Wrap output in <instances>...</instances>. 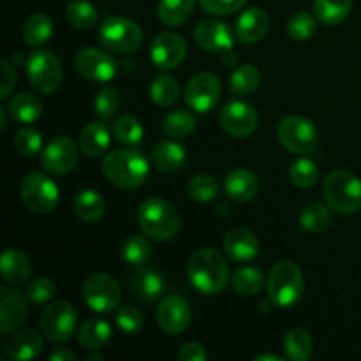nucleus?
Masks as SVG:
<instances>
[{
	"label": "nucleus",
	"instance_id": "obj_28",
	"mask_svg": "<svg viewBox=\"0 0 361 361\" xmlns=\"http://www.w3.org/2000/svg\"><path fill=\"white\" fill-rule=\"evenodd\" d=\"M42 111H44V108H42L41 99L34 94H27V92L14 95L7 102V113L16 122L25 123V126L37 122L42 116Z\"/></svg>",
	"mask_w": 361,
	"mask_h": 361
},
{
	"label": "nucleus",
	"instance_id": "obj_1",
	"mask_svg": "<svg viewBox=\"0 0 361 361\" xmlns=\"http://www.w3.org/2000/svg\"><path fill=\"white\" fill-rule=\"evenodd\" d=\"M187 275L196 291L210 296L224 291L229 281V268L224 256L217 249L203 247L189 259Z\"/></svg>",
	"mask_w": 361,
	"mask_h": 361
},
{
	"label": "nucleus",
	"instance_id": "obj_32",
	"mask_svg": "<svg viewBox=\"0 0 361 361\" xmlns=\"http://www.w3.org/2000/svg\"><path fill=\"white\" fill-rule=\"evenodd\" d=\"M196 0H161L157 7L159 20L168 27H180L192 14Z\"/></svg>",
	"mask_w": 361,
	"mask_h": 361
},
{
	"label": "nucleus",
	"instance_id": "obj_34",
	"mask_svg": "<svg viewBox=\"0 0 361 361\" xmlns=\"http://www.w3.org/2000/svg\"><path fill=\"white\" fill-rule=\"evenodd\" d=\"M282 345H284L288 358L293 361H307L312 356L314 351L312 337L305 330H302V328L289 330L286 334L284 341H282Z\"/></svg>",
	"mask_w": 361,
	"mask_h": 361
},
{
	"label": "nucleus",
	"instance_id": "obj_10",
	"mask_svg": "<svg viewBox=\"0 0 361 361\" xmlns=\"http://www.w3.org/2000/svg\"><path fill=\"white\" fill-rule=\"evenodd\" d=\"M21 200L30 212L46 215L59 204V187L44 173H30L21 183Z\"/></svg>",
	"mask_w": 361,
	"mask_h": 361
},
{
	"label": "nucleus",
	"instance_id": "obj_24",
	"mask_svg": "<svg viewBox=\"0 0 361 361\" xmlns=\"http://www.w3.org/2000/svg\"><path fill=\"white\" fill-rule=\"evenodd\" d=\"M259 189V182H257V176L254 175L249 169H233L228 176H226L224 182V190L226 196L229 200L236 201V203H247V201L254 200Z\"/></svg>",
	"mask_w": 361,
	"mask_h": 361
},
{
	"label": "nucleus",
	"instance_id": "obj_49",
	"mask_svg": "<svg viewBox=\"0 0 361 361\" xmlns=\"http://www.w3.org/2000/svg\"><path fill=\"white\" fill-rule=\"evenodd\" d=\"M14 147L25 157H34L42 148V136L34 127H25L20 129L14 136Z\"/></svg>",
	"mask_w": 361,
	"mask_h": 361
},
{
	"label": "nucleus",
	"instance_id": "obj_36",
	"mask_svg": "<svg viewBox=\"0 0 361 361\" xmlns=\"http://www.w3.org/2000/svg\"><path fill=\"white\" fill-rule=\"evenodd\" d=\"M261 74L257 71L256 66L252 63H243V66L236 67L235 73L229 78V88L235 95H250L252 92H256V88L259 87Z\"/></svg>",
	"mask_w": 361,
	"mask_h": 361
},
{
	"label": "nucleus",
	"instance_id": "obj_13",
	"mask_svg": "<svg viewBox=\"0 0 361 361\" xmlns=\"http://www.w3.org/2000/svg\"><path fill=\"white\" fill-rule=\"evenodd\" d=\"M78 147L69 136H59L49 141L41 154V166L49 175L62 176L73 171L78 164Z\"/></svg>",
	"mask_w": 361,
	"mask_h": 361
},
{
	"label": "nucleus",
	"instance_id": "obj_15",
	"mask_svg": "<svg viewBox=\"0 0 361 361\" xmlns=\"http://www.w3.org/2000/svg\"><path fill=\"white\" fill-rule=\"evenodd\" d=\"M187 56V42L176 32H162L154 39L150 59L159 69L171 71L182 66Z\"/></svg>",
	"mask_w": 361,
	"mask_h": 361
},
{
	"label": "nucleus",
	"instance_id": "obj_27",
	"mask_svg": "<svg viewBox=\"0 0 361 361\" xmlns=\"http://www.w3.org/2000/svg\"><path fill=\"white\" fill-rule=\"evenodd\" d=\"M0 270H2V279L7 284H23L32 274L30 259L21 250L7 249L0 259Z\"/></svg>",
	"mask_w": 361,
	"mask_h": 361
},
{
	"label": "nucleus",
	"instance_id": "obj_25",
	"mask_svg": "<svg viewBox=\"0 0 361 361\" xmlns=\"http://www.w3.org/2000/svg\"><path fill=\"white\" fill-rule=\"evenodd\" d=\"M185 148L176 141H161L152 148V164L162 173H176L185 166Z\"/></svg>",
	"mask_w": 361,
	"mask_h": 361
},
{
	"label": "nucleus",
	"instance_id": "obj_19",
	"mask_svg": "<svg viewBox=\"0 0 361 361\" xmlns=\"http://www.w3.org/2000/svg\"><path fill=\"white\" fill-rule=\"evenodd\" d=\"M127 286H129L130 295L143 303L157 302L166 291V281L161 271L147 268L145 264L137 267V270L129 275Z\"/></svg>",
	"mask_w": 361,
	"mask_h": 361
},
{
	"label": "nucleus",
	"instance_id": "obj_39",
	"mask_svg": "<svg viewBox=\"0 0 361 361\" xmlns=\"http://www.w3.org/2000/svg\"><path fill=\"white\" fill-rule=\"evenodd\" d=\"M150 97L161 108H169L175 104L180 97V85L169 74H162V76L155 78V81L150 87Z\"/></svg>",
	"mask_w": 361,
	"mask_h": 361
},
{
	"label": "nucleus",
	"instance_id": "obj_43",
	"mask_svg": "<svg viewBox=\"0 0 361 361\" xmlns=\"http://www.w3.org/2000/svg\"><path fill=\"white\" fill-rule=\"evenodd\" d=\"M289 178H291L293 185L300 187V189H309V187L316 185L319 180V168L310 159H296L289 168Z\"/></svg>",
	"mask_w": 361,
	"mask_h": 361
},
{
	"label": "nucleus",
	"instance_id": "obj_23",
	"mask_svg": "<svg viewBox=\"0 0 361 361\" xmlns=\"http://www.w3.org/2000/svg\"><path fill=\"white\" fill-rule=\"evenodd\" d=\"M42 348H44V344H42L41 334H37L34 328H25V330L16 331L7 341L4 353L13 361H27L37 358Z\"/></svg>",
	"mask_w": 361,
	"mask_h": 361
},
{
	"label": "nucleus",
	"instance_id": "obj_9",
	"mask_svg": "<svg viewBox=\"0 0 361 361\" xmlns=\"http://www.w3.org/2000/svg\"><path fill=\"white\" fill-rule=\"evenodd\" d=\"M83 300L99 314H111L122 303V288L108 274H94L85 281Z\"/></svg>",
	"mask_w": 361,
	"mask_h": 361
},
{
	"label": "nucleus",
	"instance_id": "obj_38",
	"mask_svg": "<svg viewBox=\"0 0 361 361\" xmlns=\"http://www.w3.org/2000/svg\"><path fill=\"white\" fill-rule=\"evenodd\" d=\"M152 252H154V247H152V242L148 240V236H130L122 247V259L126 261L130 267H143L145 263H148V259L152 257Z\"/></svg>",
	"mask_w": 361,
	"mask_h": 361
},
{
	"label": "nucleus",
	"instance_id": "obj_56",
	"mask_svg": "<svg viewBox=\"0 0 361 361\" xmlns=\"http://www.w3.org/2000/svg\"><path fill=\"white\" fill-rule=\"evenodd\" d=\"M87 361H102V356H101V355H92V356H87Z\"/></svg>",
	"mask_w": 361,
	"mask_h": 361
},
{
	"label": "nucleus",
	"instance_id": "obj_45",
	"mask_svg": "<svg viewBox=\"0 0 361 361\" xmlns=\"http://www.w3.org/2000/svg\"><path fill=\"white\" fill-rule=\"evenodd\" d=\"M187 192L194 201L200 203H208L215 200L219 194V182L210 175H197L187 185Z\"/></svg>",
	"mask_w": 361,
	"mask_h": 361
},
{
	"label": "nucleus",
	"instance_id": "obj_47",
	"mask_svg": "<svg viewBox=\"0 0 361 361\" xmlns=\"http://www.w3.org/2000/svg\"><path fill=\"white\" fill-rule=\"evenodd\" d=\"M56 293V286L51 279L48 277H37L34 281L28 282L25 295H27L28 302L34 305H44V303L51 302V298Z\"/></svg>",
	"mask_w": 361,
	"mask_h": 361
},
{
	"label": "nucleus",
	"instance_id": "obj_54",
	"mask_svg": "<svg viewBox=\"0 0 361 361\" xmlns=\"http://www.w3.org/2000/svg\"><path fill=\"white\" fill-rule=\"evenodd\" d=\"M254 360L256 361H282L281 356H277V355H259V356H256Z\"/></svg>",
	"mask_w": 361,
	"mask_h": 361
},
{
	"label": "nucleus",
	"instance_id": "obj_48",
	"mask_svg": "<svg viewBox=\"0 0 361 361\" xmlns=\"http://www.w3.org/2000/svg\"><path fill=\"white\" fill-rule=\"evenodd\" d=\"M115 323L120 331H123L126 335H134L143 328L145 317L137 307L123 305L118 307V310H116Z\"/></svg>",
	"mask_w": 361,
	"mask_h": 361
},
{
	"label": "nucleus",
	"instance_id": "obj_2",
	"mask_svg": "<svg viewBox=\"0 0 361 361\" xmlns=\"http://www.w3.org/2000/svg\"><path fill=\"white\" fill-rule=\"evenodd\" d=\"M106 178L123 190H134L145 183L150 173V162L137 150H111L102 161Z\"/></svg>",
	"mask_w": 361,
	"mask_h": 361
},
{
	"label": "nucleus",
	"instance_id": "obj_37",
	"mask_svg": "<svg viewBox=\"0 0 361 361\" xmlns=\"http://www.w3.org/2000/svg\"><path fill=\"white\" fill-rule=\"evenodd\" d=\"M231 286L238 295L254 296L264 288L263 271L254 267H243L233 274Z\"/></svg>",
	"mask_w": 361,
	"mask_h": 361
},
{
	"label": "nucleus",
	"instance_id": "obj_3",
	"mask_svg": "<svg viewBox=\"0 0 361 361\" xmlns=\"http://www.w3.org/2000/svg\"><path fill=\"white\" fill-rule=\"evenodd\" d=\"M137 221L145 235L155 242H168L180 231V215L162 197H148L140 204Z\"/></svg>",
	"mask_w": 361,
	"mask_h": 361
},
{
	"label": "nucleus",
	"instance_id": "obj_53",
	"mask_svg": "<svg viewBox=\"0 0 361 361\" xmlns=\"http://www.w3.org/2000/svg\"><path fill=\"white\" fill-rule=\"evenodd\" d=\"M78 356L66 348H59L51 353L49 361H76Z\"/></svg>",
	"mask_w": 361,
	"mask_h": 361
},
{
	"label": "nucleus",
	"instance_id": "obj_42",
	"mask_svg": "<svg viewBox=\"0 0 361 361\" xmlns=\"http://www.w3.org/2000/svg\"><path fill=\"white\" fill-rule=\"evenodd\" d=\"M196 116L190 115L187 111H173L169 115L164 116V122H162V129L168 136L176 137H187L196 130Z\"/></svg>",
	"mask_w": 361,
	"mask_h": 361
},
{
	"label": "nucleus",
	"instance_id": "obj_46",
	"mask_svg": "<svg viewBox=\"0 0 361 361\" xmlns=\"http://www.w3.org/2000/svg\"><path fill=\"white\" fill-rule=\"evenodd\" d=\"M317 30L316 18L309 13H296L288 21V34L295 41H309Z\"/></svg>",
	"mask_w": 361,
	"mask_h": 361
},
{
	"label": "nucleus",
	"instance_id": "obj_20",
	"mask_svg": "<svg viewBox=\"0 0 361 361\" xmlns=\"http://www.w3.org/2000/svg\"><path fill=\"white\" fill-rule=\"evenodd\" d=\"M28 314V298L13 288L0 289V331L11 334L25 323Z\"/></svg>",
	"mask_w": 361,
	"mask_h": 361
},
{
	"label": "nucleus",
	"instance_id": "obj_40",
	"mask_svg": "<svg viewBox=\"0 0 361 361\" xmlns=\"http://www.w3.org/2000/svg\"><path fill=\"white\" fill-rule=\"evenodd\" d=\"M66 18L73 27L88 30L97 25L99 14L97 9L87 0H73L66 9Z\"/></svg>",
	"mask_w": 361,
	"mask_h": 361
},
{
	"label": "nucleus",
	"instance_id": "obj_17",
	"mask_svg": "<svg viewBox=\"0 0 361 361\" xmlns=\"http://www.w3.org/2000/svg\"><path fill=\"white\" fill-rule=\"evenodd\" d=\"M235 37L231 27L219 20H203L194 28V41L208 53H228L235 46Z\"/></svg>",
	"mask_w": 361,
	"mask_h": 361
},
{
	"label": "nucleus",
	"instance_id": "obj_7",
	"mask_svg": "<svg viewBox=\"0 0 361 361\" xmlns=\"http://www.w3.org/2000/svg\"><path fill=\"white\" fill-rule=\"evenodd\" d=\"M25 73L28 81L39 94H53L62 83V63L55 53L48 49H35L28 55L25 63Z\"/></svg>",
	"mask_w": 361,
	"mask_h": 361
},
{
	"label": "nucleus",
	"instance_id": "obj_35",
	"mask_svg": "<svg viewBox=\"0 0 361 361\" xmlns=\"http://www.w3.org/2000/svg\"><path fill=\"white\" fill-rule=\"evenodd\" d=\"M143 126L133 115H122L113 122V136L120 145L136 148L143 141Z\"/></svg>",
	"mask_w": 361,
	"mask_h": 361
},
{
	"label": "nucleus",
	"instance_id": "obj_31",
	"mask_svg": "<svg viewBox=\"0 0 361 361\" xmlns=\"http://www.w3.org/2000/svg\"><path fill=\"white\" fill-rule=\"evenodd\" d=\"M53 21L48 14H34L23 25V41L32 48L46 44L53 35Z\"/></svg>",
	"mask_w": 361,
	"mask_h": 361
},
{
	"label": "nucleus",
	"instance_id": "obj_50",
	"mask_svg": "<svg viewBox=\"0 0 361 361\" xmlns=\"http://www.w3.org/2000/svg\"><path fill=\"white\" fill-rule=\"evenodd\" d=\"M197 2L203 7L204 13L214 14V16H228L242 9L247 0H197Z\"/></svg>",
	"mask_w": 361,
	"mask_h": 361
},
{
	"label": "nucleus",
	"instance_id": "obj_44",
	"mask_svg": "<svg viewBox=\"0 0 361 361\" xmlns=\"http://www.w3.org/2000/svg\"><path fill=\"white\" fill-rule=\"evenodd\" d=\"M94 108H95V115H97L99 118L104 120V122L111 120L120 108L118 88L111 87V85L102 88V90L97 94V97H95Z\"/></svg>",
	"mask_w": 361,
	"mask_h": 361
},
{
	"label": "nucleus",
	"instance_id": "obj_4",
	"mask_svg": "<svg viewBox=\"0 0 361 361\" xmlns=\"http://www.w3.org/2000/svg\"><path fill=\"white\" fill-rule=\"evenodd\" d=\"M305 291L302 270L291 261H281L268 274L267 295L271 305L289 309L296 305Z\"/></svg>",
	"mask_w": 361,
	"mask_h": 361
},
{
	"label": "nucleus",
	"instance_id": "obj_51",
	"mask_svg": "<svg viewBox=\"0 0 361 361\" xmlns=\"http://www.w3.org/2000/svg\"><path fill=\"white\" fill-rule=\"evenodd\" d=\"M178 360L180 361H204L208 360L207 349L203 348L197 342H189V344H183L178 351Z\"/></svg>",
	"mask_w": 361,
	"mask_h": 361
},
{
	"label": "nucleus",
	"instance_id": "obj_5",
	"mask_svg": "<svg viewBox=\"0 0 361 361\" xmlns=\"http://www.w3.org/2000/svg\"><path fill=\"white\" fill-rule=\"evenodd\" d=\"M324 201L334 212L351 215L361 210V180L348 169H335L324 178Z\"/></svg>",
	"mask_w": 361,
	"mask_h": 361
},
{
	"label": "nucleus",
	"instance_id": "obj_22",
	"mask_svg": "<svg viewBox=\"0 0 361 361\" xmlns=\"http://www.w3.org/2000/svg\"><path fill=\"white\" fill-rule=\"evenodd\" d=\"M270 18L261 7H250L240 14L236 21V39L243 44H256L267 35Z\"/></svg>",
	"mask_w": 361,
	"mask_h": 361
},
{
	"label": "nucleus",
	"instance_id": "obj_26",
	"mask_svg": "<svg viewBox=\"0 0 361 361\" xmlns=\"http://www.w3.org/2000/svg\"><path fill=\"white\" fill-rule=\"evenodd\" d=\"M111 143V130L102 122H92L81 130L80 150L88 157H99L104 154Z\"/></svg>",
	"mask_w": 361,
	"mask_h": 361
},
{
	"label": "nucleus",
	"instance_id": "obj_21",
	"mask_svg": "<svg viewBox=\"0 0 361 361\" xmlns=\"http://www.w3.org/2000/svg\"><path fill=\"white\" fill-rule=\"evenodd\" d=\"M222 249H224L226 256L235 263H249V261L256 259L257 252H259V242L249 229L236 228L224 236Z\"/></svg>",
	"mask_w": 361,
	"mask_h": 361
},
{
	"label": "nucleus",
	"instance_id": "obj_11",
	"mask_svg": "<svg viewBox=\"0 0 361 361\" xmlns=\"http://www.w3.org/2000/svg\"><path fill=\"white\" fill-rule=\"evenodd\" d=\"M78 314L76 309L66 300H56V302L46 305L44 312L41 316V331L49 342L53 344H62L73 337L76 330Z\"/></svg>",
	"mask_w": 361,
	"mask_h": 361
},
{
	"label": "nucleus",
	"instance_id": "obj_18",
	"mask_svg": "<svg viewBox=\"0 0 361 361\" xmlns=\"http://www.w3.org/2000/svg\"><path fill=\"white\" fill-rule=\"evenodd\" d=\"M192 312L187 303L178 295H168L157 305V323L161 330L168 335H180L189 328Z\"/></svg>",
	"mask_w": 361,
	"mask_h": 361
},
{
	"label": "nucleus",
	"instance_id": "obj_12",
	"mask_svg": "<svg viewBox=\"0 0 361 361\" xmlns=\"http://www.w3.org/2000/svg\"><path fill=\"white\" fill-rule=\"evenodd\" d=\"M222 85L215 74L197 73L187 81L183 97L189 108L197 113H208L221 101Z\"/></svg>",
	"mask_w": 361,
	"mask_h": 361
},
{
	"label": "nucleus",
	"instance_id": "obj_16",
	"mask_svg": "<svg viewBox=\"0 0 361 361\" xmlns=\"http://www.w3.org/2000/svg\"><path fill=\"white\" fill-rule=\"evenodd\" d=\"M221 126L229 136L249 137L257 129V111L243 101H231L222 108Z\"/></svg>",
	"mask_w": 361,
	"mask_h": 361
},
{
	"label": "nucleus",
	"instance_id": "obj_14",
	"mask_svg": "<svg viewBox=\"0 0 361 361\" xmlns=\"http://www.w3.org/2000/svg\"><path fill=\"white\" fill-rule=\"evenodd\" d=\"M74 66L85 80L95 81V83H108L116 74L115 59L97 48L80 49L74 59Z\"/></svg>",
	"mask_w": 361,
	"mask_h": 361
},
{
	"label": "nucleus",
	"instance_id": "obj_30",
	"mask_svg": "<svg viewBox=\"0 0 361 361\" xmlns=\"http://www.w3.org/2000/svg\"><path fill=\"white\" fill-rule=\"evenodd\" d=\"M74 212L85 222H99L106 214V201L99 192L85 189L74 197Z\"/></svg>",
	"mask_w": 361,
	"mask_h": 361
},
{
	"label": "nucleus",
	"instance_id": "obj_55",
	"mask_svg": "<svg viewBox=\"0 0 361 361\" xmlns=\"http://www.w3.org/2000/svg\"><path fill=\"white\" fill-rule=\"evenodd\" d=\"M6 109H4V108L0 109V120H2V122H0V130L7 129V113H6Z\"/></svg>",
	"mask_w": 361,
	"mask_h": 361
},
{
	"label": "nucleus",
	"instance_id": "obj_8",
	"mask_svg": "<svg viewBox=\"0 0 361 361\" xmlns=\"http://www.w3.org/2000/svg\"><path fill=\"white\" fill-rule=\"evenodd\" d=\"M277 137L286 150L293 154H309L317 147L319 133L309 118L291 115L279 123Z\"/></svg>",
	"mask_w": 361,
	"mask_h": 361
},
{
	"label": "nucleus",
	"instance_id": "obj_6",
	"mask_svg": "<svg viewBox=\"0 0 361 361\" xmlns=\"http://www.w3.org/2000/svg\"><path fill=\"white\" fill-rule=\"evenodd\" d=\"M99 41L108 51L134 53L143 42V30L130 18L109 16L99 27Z\"/></svg>",
	"mask_w": 361,
	"mask_h": 361
},
{
	"label": "nucleus",
	"instance_id": "obj_29",
	"mask_svg": "<svg viewBox=\"0 0 361 361\" xmlns=\"http://www.w3.org/2000/svg\"><path fill=\"white\" fill-rule=\"evenodd\" d=\"M109 337H111V326L108 321L99 319V317H90L85 321L78 331V342L87 351H99L108 344Z\"/></svg>",
	"mask_w": 361,
	"mask_h": 361
},
{
	"label": "nucleus",
	"instance_id": "obj_52",
	"mask_svg": "<svg viewBox=\"0 0 361 361\" xmlns=\"http://www.w3.org/2000/svg\"><path fill=\"white\" fill-rule=\"evenodd\" d=\"M16 85V73L7 60L2 62V87H0V99H7Z\"/></svg>",
	"mask_w": 361,
	"mask_h": 361
},
{
	"label": "nucleus",
	"instance_id": "obj_41",
	"mask_svg": "<svg viewBox=\"0 0 361 361\" xmlns=\"http://www.w3.org/2000/svg\"><path fill=\"white\" fill-rule=\"evenodd\" d=\"M331 208L324 207L323 203H310L303 208L302 215H300V224L305 231L310 233H321L330 226L331 222Z\"/></svg>",
	"mask_w": 361,
	"mask_h": 361
},
{
	"label": "nucleus",
	"instance_id": "obj_33",
	"mask_svg": "<svg viewBox=\"0 0 361 361\" xmlns=\"http://www.w3.org/2000/svg\"><path fill=\"white\" fill-rule=\"evenodd\" d=\"M353 9V0H316L314 14L321 23L334 27L342 23Z\"/></svg>",
	"mask_w": 361,
	"mask_h": 361
}]
</instances>
